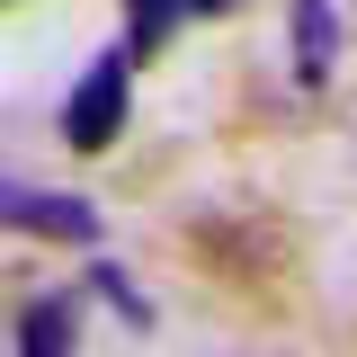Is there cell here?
<instances>
[{"label": "cell", "mask_w": 357, "mask_h": 357, "mask_svg": "<svg viewBox=\"0 0 357 357\" xmlns=\"http://www.w3.org/2000/svg\"><path fill=\"white\" fill-rule=\"evenodd\" d=\"M9 223H18V232H54V241H72V250H89V241H98V206H81V197H36V188H9Z\"/></svg>", "instance_id": "7a4b0ae2"}, {"label": "cell", "mask_w": 357, "mask_h": 357, "mask_svg": "<svg viewBox=\"0 0 357 357\" xmlns=\"http://www.w3.org/2000/svg\"><path fill=\"white\" fill-rule=\"evenodd\" d=\"M126 72H134V54H98L81 72L72 107H63V143L72 152H107L116 143V126H126Z\"/></svg>", "instance_id": "6da1fadb"}, {"label": "cell", "mask_w": 357, "mask_h": 357, "mask_svg": "<svg viewBox=\"0 0 357 357\" xmlns=\"http://www.w3.org/2000/svg\"><path fill=\"white\" fill-rule=\"evenodd\" d=\"M223 9H241V0H134V54H152L178 18H223Z\"/></svg>", "instance_id": "277c9868"}, {"label": "cell", "mask_w": 357, "mask_h": 357, "mask_svg": "<svg viewBox=\"0 0 357 357\" xmlns=\"http://www.w3.org/2000/svg\"><path fill=\"white\" fill-rule=\"evenodd\" d=\"M18 349H72V295H45V304H27L18 312Z\"/></svg>", "instance_id": "5b68a950"}, {"label": "cell", "mask_w": 357, "mask_h": 357, "mask_svg": "<svg viewBox=\"0 0 357 357\" xmlns=\"http://www.w3.org/2000/svg\"><path fill=\"white\" fill-rule=\"evenodd\" d=\"M331 63H340V9L331 0H295V81L321 89Z\"/></svg>", "instance_id": "3957f363"}]
</instances>
